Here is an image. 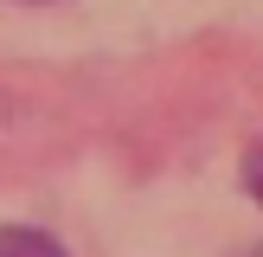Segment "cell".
<instances>
[{"instance_id":"6da1fadb","label":"cell","mask_w":263,"mask_h":257,"mask_svg":"<svg viewBox=\"0 0 263 257\" xmlns=\"http://www.w3.org/2000/svg\"><path fill=\"white\" fill-rule=\"evenodd\" d=\"M0 257H71V251L39 225H0Z\"/></svg>"},{"instance_id":"277c9868","label":"cell","mask_w":263,"mask_h":257,"mask_svg":"<svg viewBox=\"0 0 263 257\" xmlns=\"http://www.w3.org/2000/svg\"><path fill=\"white\" fill-rule=\"evenodd\" d=\"M244 257H263V244H257V251H244Z\"/></svg>"},{"instance_id":"3957f363","label":"cell","mask_w":263,"mask_h":257,"mask_svg":"<svg viewBox=\"0 0 263 257\" xmlns=\"http://www.w3.org/2000/svg\"><path fill=\"white\" fill-rule=\"evenodd\" d=\"M20 7H45V0H20Z\"/></svg>"},{"instance_id":"7a4b0ae2","label":"cell","mask_w":263,"mask_h":257,"mask_svg":"<svg viewBox=\"0 0 263 257\" xmlns=\"http://www.w3.org/2000/svg\"><path fill=\"white\" fill-rule=\"evenodd\" d=\"M244 187H251V199L263 206V148H251V154H244Z\"/></svg>"}]
</instances>
